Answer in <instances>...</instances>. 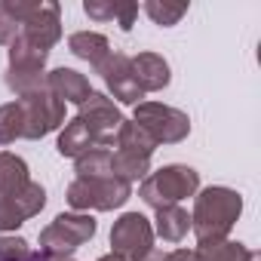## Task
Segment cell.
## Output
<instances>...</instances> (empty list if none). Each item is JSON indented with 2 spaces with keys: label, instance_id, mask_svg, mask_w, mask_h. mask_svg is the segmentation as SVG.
Wrapping results in <instances>:
<instances>
[{
  "label": "cell",
  "instance_id": "cell-1",
  "mask_svg": "<svg viewBox=\"0 0 261 261\" xmlns=\"http://www.w3.org/2000/svg\"><path fill=\"white\" fill-rule=\"evenodd\" d=\"M243 212V197L233 188L212 185L194 194V212H191V230L200 246L221 243L233 230L237 218Z\"/></svg>",
  "mask_w": 261,
  "mask_h": 261
},
{
  "label": "cell",
  "instance_id": "cell-2",
  "mask_svg": "<svg viewBox=\"0 0 261 261\" xmlns=\"http://www.w3.org/2000/svg\"><path fill=\"white\" fill-rule=\"evenodd\" d=\"M200 191V172L185 166V163H169L157 172H148L139 185V197L151 206H178L181 200L194 197Z\"/></svg>",
  "mask_w": 261,
  "mask_h": 261
},
{
  "label": "cell",
  "instance_id": "cell-3",
  "mask_svg": "<svg viewBox=\"0 0 261 261\" xmlns=\"http://www.w3.org/2000/svg\"><path fill=\"white\" fill-rule=\"evenodd\" d=\"M95 237V218L89 212H62L53 224L40 230V255L49 258H71L74 249Z\"/></svg>",
  "mask_w": 261,
  "mask_h": 261
},
{
  "label": "cell",
  "instance_id": "cell-4",
  "mask_svg": "<svg viewBox=\"0 0 261 261\" xmlns=\"http://www.w3.org/2000/svg\"><path fill=\"white\" fill-rule=\"evenodd\" d=\"M129 197H133V185H126L114 175L105 178H74L68 185V206L74 212H111L120 209Z\"/></svg>",
  "mask_w": 261,
  "mask_h": 261
},
{
  "label": "cell",
  "instance_id": "cell-5",
  "mask_svg": "<svg viewBox=\"0 0 261 261\" xmlns=\"http://www.w3.org/2000/svg\"><path fill=\"white\" fill-rule=\"evenodd\" d=\"M145 133L157 142V145H178L191 136V117L172 105L163 101H142L136 105V117H133Z\"/></svg>",
  "mask_w": 261,
  "mask_h": 261
},
{
  "label": "cell",
  "instance_id": "cell-6",
  "mask_svg": "<svg viewBox=\"0 0 261 261\" xmlns=\"http://www.w3.org/2000/svg\"><path fill=\"white\" fill-rule=\"evenodd\" d=\"M19 108H22V139H43L49 133H56V129L65 126V105L49 92V89H37L31 95H22L16 98Z\"/></svg>",
  "mask_w": 261,
  "mask_h": 261
},
{
  "label": "cell",
  "instance_id": "cell-7",
  "mask_svg": "<svg viewBox=\"0 0 261 261\" xmlns=\"http://www.w3.org/2000/svg\"><path fill=\"white\" fill-rule=\"evenodd\" d=\"M111 252L126 261H145L154 252V227L142 212H126L111 227Z\"/></svg>",
  "mask_w": 261,
  "mask_h": 261
},
{
  "label": "cell",
  "instance_id": "cell-8",
  "mask_svg": "<svg viewBox=\"0 0 261 261\" xmlns=\"http://www.w3.org/2000/svg\"><path fill=\"white\" fill-rule=\"evenodd\" d=\"M80 123L89 129V136L95 139L98 148H111L114 145V136H117V129L123 123V114L117 108V101L105 92H92L83 105H80Z\"/></svg>",
  "mask_w": 261,
  "mask_h": 261
},
{
  "label": "cell",
  "instance_id": "cell-9",
  "mask_svg": "<svg viewBox=\"0 0 261 261\" xmlns=\"http://www.w3.org/2000/svg\"><path fill=\"white\" fill-rule=\"evenodd\" d=\"M95 74H101L108 92H111L120 105H142L145 92L139 89V83H136V77H133V62H129L126 53H114V49H111V56L95 68Z\"/></svg>",
  "mask_w": 261,
  "mask_h": 261
},
{
  "label": "cell",
  "instance_id": "cell-10",
  "mask_svg": "<svg viewBox=\"0 0 261 261\" xmlns=\"http://www.w3.org/2000/svg\"><path fill=\"white\" fill-rule=\"evenodd\" d=\"M22 34L49 53L62 40V7L53 0H40L37 10L28 16V22H22Z\"/></svg>",
  "mask_w": 261,
  "mask_h": 261
},
{
  "label": "cell",
  "instance_id": "cell-11",
  "mask_svg": "<svg viewBox=\"0 0 261 261\" xmlns=\"http://www.w3.org/2000/svg\"><path fill=\"white\" fill-rule=\"evenodd\" d=\"M46 89L62 105H77V108L92 95L89 80L80 71H74V68H53V71H46Z\"/></svg>",
  "mask_w": 261,
  "mask_h": 261
},
{
  "label": "cell",
  "instance_id": "cell-12",
  "mask_svg": "<svg viewBox=\"0 0 261 261\" xmlns=\"http://www.w3.org/2000/svg\"><path fill=\"white\" fill-rule=\"evenodd\" d=\"M129 62H133V77H136V83H139L142 92H160V89L169 86L172 74H169V62L163 56H157V53H139Z\"/></svg>",
  "mask_w": 261,
  "mask_h": 261
},
{
  "label": "cell",
  "instance_id": "cell-13",
  "mask_svg": "<svg viewBox=\"0 0 261 261\" xmlns=\"http://www.w3.org/2000/svg\"><path fill=\"white\" fill-rule=\"evenodd\" d=\"M157 215H154V237H160V240H166V243H181L185 237H188V230H191V215H188V209H181V206H160V209H154Z\"/></svg>",
  "mask_w": 261,
  "mask_h": 261
},
{
  "label": "cell",
  "instance_id": "cell-14",
  "mask_svg": "<svg viewBox=\"0 0 261 261\" xmlns=\"http://www.w3.org/2000/svg\"><path fill=\"white\" fill-rule=\"evenodd\" d=\"M68 49H71L77 59H83L86 65H92V68H98V65L111 56V43H108V37L98 34V31H74V34L68 37Z\"/></svg>",
  "mask_w": 261,
  "mask_h": 261
},
{
  "label": "cell",
  "instance_id": "cell-15",
  "mask_svg": "<svg viewBox=\"0 0 261 261\" xmlns=\"http://www.w3.org/2000/svg\"><path fill=\"white\" fill-rule=\"evenodd\" d=\"M114 145H117V151L136 154V157H148V160H151V154L160 148V145L145 133V129H142L136 120H123V123H120L117 136H114Z\"/></svg>",
  "mask_w": 261,
  "mask_h": 261
},
{
  "label": "cell",
  "instance_id": "cell-16",
  "mask_svg": "<svg viewBox=\"0 0 261 261\" xmlns=\"http://www.w3.org/2000/svg\"><path fill=\"white\" fill-rule=\"evenodd\" d=\"M83 13L95 22H111L117 19L123 31H133V22L139 16V4H114V0H86Z\"/></svg>",
  "mask_w": 261,
  "mask_h": 261
},
{
  "label": "cell",
  "instance_id": "cell-17",
  "mask_svg": "<svg viewBox=\"0 0 261 261\" xmlns=\"http://www.w3.org/2000/svg\"><path fill=\"white\" fill-rule=\"evenodd\" d=\"M89 148H98V145H95V139L89 136V129L80 123V117L68 120V123L62 126V133H59L56 151H59L62 157H71V160H77V157H80V154H86Z\"/></svg>",
  "mask_w": 261,
  "mask_h": 261
},
{
  "label": "cell",
  "instance_id": "cell-18",
  "mask_svg": "<svg viewBox=\"0 0 261 261\" xmlns=\"http://www.w3.org/2000/svg\"><path fill=\"white\" fill-rule=\"evenodd\" d=\"M31 181L28 163L13 154V151H0V197H13Z\"/></svg>",
  "mask_w": 261,
  "mask_h": 261
},
{
  "label": "cell",
  "instance_id": "cell-19",
  "mask_svg": "<svg viewBox=\"0 0 261 261\" xmlns=\"http://www.w3.org/2000/svg\"><path fill=\"white\" fill-rule=\"evenodd\" d=\"M151 172V160L148 157H136V154H126V151H111V175L133 185L142 181Z\"/></svg>",
  "mask_w": 261,
  "mask_h": 261
},
{
  "label": "cell",
  "instance_id": "cell-20",
  "mask_svg": "<svg viewBox=\"0 0 261 261\" xmlns=\"http://www.w3.org/2000/svg\"><path fill=\"white\" fill-rule=\"evenodd\" d=\"M4 80H7L10 92H16L22 98L37 89H46V68H7Z\"/></svg>",
  "mask_w": 261,
  "mask_h": 261
},
{
  "label": "cell",
  "instance_id": "cell-21",
  "mask_svg": "<svg viewBox=\"0 0 261 261\" xmlns=\"http://www.w3.org/2000/svg\"><path fill=\"white\" fill-rule=\"evenodd\" d=\"M46 49H40L37 43H31L22 31L19 37L10 43V68H46Z\"/></svg>",
  "mask_w": 261,
  "mask_h": 261
},
{
  "label": "cell",
  "instance_id": "cell-22",
  "mask_svg": "<svg viewBox=\"0 0 261 261\" xmlns=\"http://www.w3.org/2000/svg\"><path fill=\"white\" fill-rule=\"evenodd\" d=\"M77 178H105L111 175V148H89L74 160Z\"/></svg>",
  "mask_w": 261,
  "mask_h": 261
},
{
  "label": "cell",
  "instance_id": "cell-23",
  "mask_svg": "<svg viewBox=\"0 0 261 261\" xmlns=\"http://www.w3.org/2000/svg\"><path fill=\"white\" fill-rule=\"evenodd\" d=\"M249 255L252 252L233 240H221V243H209V246L194 249V261H249Z\"/></svg>",
  "mask_w": 261,
  "mask_h": 261
},
{
  "label": "cell",
  "instance_id": "cell-24",
  "mask_svg": "<svg viewBox=\"0 0 261 261\" xmlns=\"http://www.w3.org/2000/svg\"><path fill=\"white\" fill-rule=\"evenodd\" d=\"M13 200V206L25 215V221L28 218H34V215H40V209L46 206V191H43V185L40 181H28L19 194H13L10 197Z\"/></svg>",
  "mask_w": 261,
  "mask_h": 261
},
{
  "label": "cell",
  "instance_id": "cell-25",
  "mask_svg": "<svg viewBox=\"0 0 261 261\" xmlns=\"http://www.w3.org/2000/svg\"><path fill=\"white\" fill-rule=\"evenodd\" d=\"M22 108L19 101H7L0 105V148L13 145L16 139H22Z\"/></svg>",
  "mask_w": 261,
  "mask_h": 261
},
{
  "label": "cell",
  "instance_id": "cell-26",
  "mask_svg": "<svg viewBox=\"0 0 261 261\" xmlns=\"http://www.w3.org/2000/svg\"><path fill=\"white\" fill-rule=\"evenodd\" d=\"M142 10L148 13V19H151L154 25H160V28H172V25H178L181 16L188 13V4H166V0L160 4V0H148Z\"/></svg>",
  "mask_w": 261,
  "mask_h": 261
},
{
  "label": "cell",
  "instance_id": "cell-27",
  "mask_svg": "<svg viewBox=\"0 0 261 261\" xmlns=\"http://www.w3.org/2000/svg\"><path fill=\"white\" fill-rule=\"evenodd\" d=\"M0 261H34V252L22 237H0Z\"/></svg>",
  "mask_w": 261,
  "mask_h": 261
},
{
  "label": "cell",
  "instance_id": "cell-28",
  "mask_svg": "<svg viewBox=\"0 0 261 261\" xmlns=\"http://www.w3.org/2000/svg\"><path fill=\"white\" fill-rule=\"evenodd\" d=\"M19 31H22V25L7 13V7H4V0H0V46H10L16 37H19Z\"/></svg>",
  "mask_w": 261,
  "mask_h": 261
},
{
  "label": "cell",
  "instance_id": "cell-29",
  "mask_svg": "<svg viewBox=\"0 0 261 261\" xmlns=\"http://www.w3.org/2000/svg\"><path fill=\"white\" fill-rule=\"evenodd\" d=\"M194 258V249H172V252H151L145 261H191Z\"/></svg>",
  "mask_w": 261,
  "mask_h": 261
},
{
  "label": "cell",
  "instance_id": "cell-30",
  "mask_svg": "<svg viewBox=\"0 0 261 261\" xmlns=\"http://www.w3.org/2000/svg\"><path fill=\"white\" fill-rule=\"evenodd\" d=\"M34 261H74V258H49V255H40V252H34Z\"/></svg>",
  "mask_w": 261,
  "mask_h": 261
},
{
  "label": "cell",
  "instance_id": "cell-31",
  "mask_svg": "<svg viewBox=\"0 0 261 261\" xmlns=\"http://www.w3.org/2000/svg\"><path fill=\"white\" fill-rule=\"evenodd\" d=\"M98 261H126V258H120V255H114V252H108V255H101Z\"/></svg>",
  "mask_w": 261,
  "mask_h": 261
}]
</instances>
